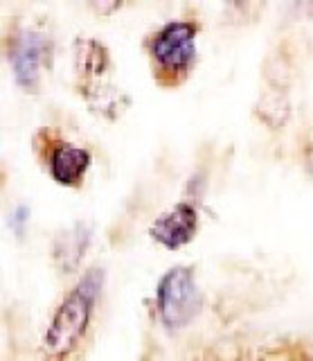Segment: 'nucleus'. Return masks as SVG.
Masks as SVG:
<instances>
[{
    "mask_svg": "<svg viewBox=\"0 0 313 361\" xmlns=\"http://www.w3.org/2000/svg\"><path fill=\"white\" fill-rule=\"evenodd\" d=\"M196 23L172 20L162 25L151 39V54L165 71L181 73L194 59Z\"/></svg>",
    "mask_w": 313,
    "mask_h": 361,
    "instance_id": "3",
    "label": "nucleus"
},
{
    "mask_svg": "<svg viewBox=\"0 0 313 361\" xmlns=\"http://www.w3.org/2000/svg\"><path fill=\"white\" fill-rule=\"evenodd\" d=\"M91 224L77 221L70 228L61 231L52 242V257L61 271H75L82 264V257L91 244Z\"/></svg>",
    "mask_w": 313,
    "mask_h": 361,
    "instance_id": "6",
    "label": "nucleus"
},
{
    "mask_svg": "<svg viewBox=\"0 0 313 361\" xmlns=\"http://www.w3.org/2000/svg\"><path fill=\"white\" fill-rule=\"evenodd\" d=\"M196 224H198L196 208L192 203L181 201L167 212H162L160 217H155V221L151 224V235L153 240H158L167 248H178L194 237Z\"/></svg>",
    "mask_w": 313,
    "mask_h": 361,
    "instance_id": "5",
    "label": "nucleus"
},
{
    "mask_svg": "<svg viewBox=\"0 0 313 361\" xmlns=\"http://www.w3.org/2000/svg\"><path fill=\"white\" fill-rule=\"evenodd\" d=\"M104 274L99 269H91L77 282V287L61 300L59 310L54 312L52 321L43 336V353L50 357H63L79 343L84 336L91 312L99 289H102Z\"/></svg>",
    "mask_w": 313,
    "mask_h": 361,
    "instance_id": "1",
    "label": "nucleus"
},
{
    "mask_svg": "<svg viewBox=\"0 0 313 361\" xmlns=\"http://www.w3.org/2000/svg\"><path fill=\"white\" fill-rule=\"evenodd\" d=\"M155 298H158V312L165 325H187L200 310V291L196 285L194 271L189 267L170 269L158 282Z\"/></svg>",
    "mask_w": 313,
    "mask_h": 361,
    "instance_id": "2",
    "label": "nucleus"
},
{
    "mask_svg": "<svg viewBox=\"0 0 313 361\" xmlns=\"http://www.w3.org/2000/svg\"><path fill=\"white\" fill-rule=\"evenodd\" d=\"M50 50V45L46 37L34 30H23L18 32L14 41H12V52H9V59H12L14 73L18 84H23L27 88H34L39 82V71L41 63L46 61V52Z\"/></svg>",
    "mask_w": 313,
    "mask_h": 361,
    "instance_id": "4",
    "label": "nucleus"
},
{
    "mask_svg": "<svg viewBox=\"0 0 313 361\" xmlns=\"http://www.w3.org/2000/svg\"><path fill=\"white\" fill-rule=\"evenodd\" d=\"M88 165H91V152L86 147L61 142L50 154V172L54 180L63 185H75L84 176Z\"/></svg>",
    "mask_w": 313,
    "mask_h": 361,
    "instance_id": "7",
    "label": "nucleus"
},
{
    "mask_svg": "<svg viewBox=\"0 0 313 361\" xmlns=\"http://www.w3.org/2000/svg\"><path fill=\"white\" fill-rule=\"evenodd\" d=\"M110 66V54L102 41L79 37L75 41V68L86 79H99Z\"/></svg>",
    "mask_w": 313,
    "mask_h": 361,
    "instance_id": "8",
    "label": "nucleus"
},
{
    "mask_svg": "<svg viewBox=\"0 0 313 361\" xmlns=\"http://www.w3.org/2000/svg\"><path fill=\"white\" fill-rule=\"evenodd\" d=\"M86 99L95 111L104 113L106 118H115L117 113L129 104V97L122 93V90H117L110 84H99V82L86 86Z\"/></svg>",
    "mask_w": 313,
    "mask_h": 361,
    "instance_id": "9",
    "label": "nucleus"
}]
</instances>
